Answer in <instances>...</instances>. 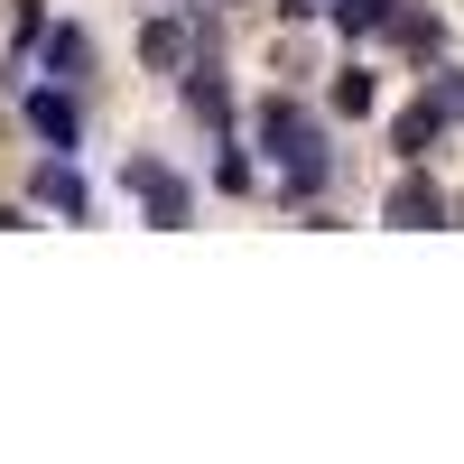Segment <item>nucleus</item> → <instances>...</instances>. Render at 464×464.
<instances>
[{"mask_svg": "<svg viewBox=\"0 0 464 464\" xmlns=\"http://www.w3.org/2000/svg\"><path fill=\"white\" fill-rule=\"evenodd\" d=\"M428 102L446 111V121H464V74H437V84H428Z\"/></svg>", "mask_w": 464, "mask_h": 464, "instance_id": "12", "label": "nucleus"}, {"mask_svg": "<svg viewBox=\"0 0 464 464\" xmlns=\"http://www.w3.org/2000/svg\"><path fill=\"white\" fill-rule=\"evenodd\" d=\"M437 130H446V111H437L428 93H418V102L400 111V121H391V149H400V159H428V140H437Z\"/></svg>", "mask_w": 464, "mask_h": 464, "instance_id": "7", "label": "nucleus"}, {"mask_svg": "<svg viewBox=\"0 0 464 464\" xmlns=\"http://www.w3.org/2000/svg\"><path fill=\"white\" fill-rule=\"evenodd\" d=\"M28 47H37V65H47L56 84H84V74H93V37L84 28H37Z\"/></svg>", "mask_w": 464, "mask_h": 464, "instance_id": "6", "label": "nucleus"}, {"mask_svg": "<svg viewBox=\"0 0 464 464\" xmlns=\"http://www.w3.org/2000/svg\"><path fill=\"white\" fill-rule=\"evenodd\" d=\"M334 111H343V121H362V111H372V74H362V65L334 74Z\"/></svg>", "mask_w": 464, "mask_h": 464, "instance_id": "11", "label": "nucleus"}, {"mask_svg": "<svg viewBox=\"0 0 464 464\" xmlns=\"http://www.w3.org/2000/svg\"><path fill=\"white\" fill-rule=\"evenodd\" d=\"M391 10H400V0H334V28L343 37H372V28H391Z\"/></svg>", "mask_w": 464, "mask_h": 464, "instance_id": "9", "label": "nucleus"}, {"mask_svg": "<svg viewBox=\"0 0 464 464\" xmlns=\"http://www.w3.org/2000/svg\"><path fill=\"white\" fill-rule=\"evenodd\" d=\"M19 102H28V130L47 140V149H74V140H84V111H74V93H65V84H28Z\"/></svg>", "mask_w": 464, "mask_h": 464, "instance_id": "3", "label": "nucleus"}, {"mask_svg": "<svg viewBox=\"0 0 464 464\" xmlns=\"http://www.w3.org/2000/svg\"><path fill=\"white\" fill-rule=\"evenodd\" d=\"M391 37H400L409 56H446V19L437 10H391Z\"/></svg>", "mask_w": 464, "mask_h": 464, "instance_id": "8", "label": "nucleus"}, {"mask_svg": "<svg viewBox=\"0 0 464 464\" xmlns=\"http://www.w3.org/2000/svg\"><path fill=\"white\" fill-rule=\"evenodd\" d=\"M381 223H400V232H428V223H446V196H437V177H400L391 196H381Z\"/></svg>", "mask_w": 464, "mask_h": 464, "instance_id": "5", "label": "nucleus"}, {"mask_svg": "<svg viewBox=\"0 0 464 464\" xmlns=\"http://www.w3.org/2000/svg\"><path fill=\"white\" fill-rule=\"evenodd\" d=\"M28 196H37V205H56L65 223H84V214H93V186L74 177V159H65V149H56V159H37V177H28Z\"/></svg>", "mask_w": 464, "mask_h": 464, "instance_id": "4", "label": "nucleus"}, {"mask_svg": "<svg viewBox=\"0 0 464 464\" xmlns=\"http://www.w3.org/2000/svg\"><path fill=\"white\" fill-rule=\"evenodd\" d=\"M121 186H130V196L149 205V223H159V232L196 223V196H186V177H168L159 159H130V168H121Z\"/></svg>", "mask_w": 464, "mask_h": 464, "instance_id": "2", "label": "nucleus"}, {"mask_svg": "<svg viewBox=\"0 0 464 464\" xmlns=\"http://www.w3.org/2000/svg\"><path fill=\"white\" fill-rule=\"evenodd\" d=\"M251 140H260V159L279 168L288 196H316V186H325V140H316V121H306L288 93H269V102L251 111Z\"/></svg>", "mask_w": 464, "mask_h": 464, "instance_id": "1", "label": "nucleus"}, {"mask_svg": "<svg viewBox=\"0 0 464 464\" xmlns=\"http://www.w3.org/2000/svg\"><path fill=\"white\" fill-rule=\"evenodd\" d=\"M140 56L159 65V74H177V65H186V28H177V19H159V28L140 37Z\"/></svg>", "mask_w": 464, "mask_h": 464, "instance_id": "10", "label": "nucleus"}]
</instances>
